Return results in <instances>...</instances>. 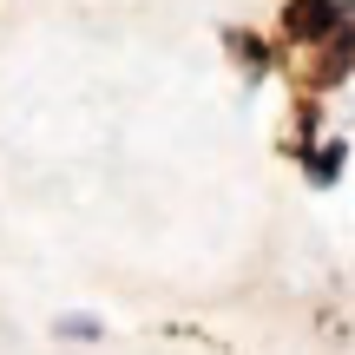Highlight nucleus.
Here are the masks:
<instances>
[{"instance_id": "nucleus-1", "label": "nucleus", "mask_w": 355, "mask_h": 355, "mask_svg": "<svg viewBox=\"0 0 355 355\" xmlns=\"http://www.w3.org/2000/svg\"><path fill=\"white\" fill-rule=\"evenodd\" d=\"M343 26V7L336 0H296L290 7V33L296 40H322V33H336Z\"/></svg>"}, {"instance_id": "nucleus-2", "label": "nucleus", "mask_w": 355, "mask_h": 355, "mask_svg": "<svg viewBox=\"0 0 355 355\" xmlns=\"http://www.w3.org/2000/svg\"><path fill=\"white\" fill-rule=\"evenodd\" d=\"M336 171H343V145H322V152H316V165H309V178H316V184H329Z\"/></svg>"}]
</instances>
